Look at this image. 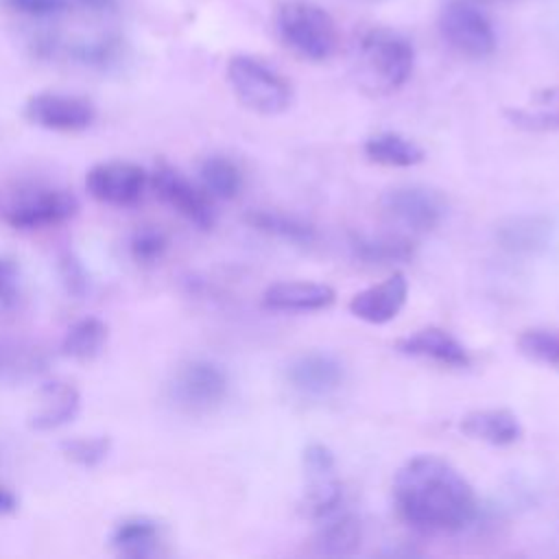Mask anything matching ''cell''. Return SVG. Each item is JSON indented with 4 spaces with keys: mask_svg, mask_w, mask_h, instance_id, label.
I'll return each instance as SVG.
<instances>
[{
    "mask_svg": "<svg viewBox=\"0 0 559 559\" xmlns=\"http://www.w3.org/2000/svg\"><path fill=\"white\" fill-rule=\"evenodd\" d=\"M393 500L400 518L424 533L463 531L478 509L467 478L437 454L413 456L397 469Z\"/></svg>",
    "mask_w": 559,
    "mask_h": 559,
    "instance_id": "1",
    "label": "cell"
},
{
    "mask_svg": "<svg viewBox=\"0 0 559 559\" xmlns=\"http://www.w3.org/2000/svg\"><path fill=\"white\" fill-rule=\"evenodd\" d=\"M415 68V48L400 31L386 26L367 28L352 57L356 83L369 96H389L402 90Z\"/></svg>",
    "mask_w": 559,
    "mask_h": 559,
    "instance_id": "2",
    "label": "cell"
},
{
    "mask_svg": "<svg viewBox=\"0 0 559 559\" xmlns=\"http://www.w3.org/2000/svg\"><path fill=\"white\" fill-rule=\"evenodd\" d=\"M280 41L299 59L328 61L338 46V31L332 15L310 0H284L275 11Z\"/></svg>",
    "mask_w": 559,
    "mask_h": 559,
    "instance_id": "3",
    "label": "cell"
},
{
    "mask_svg": "<svg viewBox=\"0 0 559 559\" xmlns=\"http://www.w3.org/2000/svg\"><path fill=\"white\" fill-rule=\"evenodd\" d=\"M227 83L234 96L260 116L284 114L293 105V83L253 55H234L229 59Z\"/></svg>",
    "mask_w": 559,
    "mask_h": 559,
    "instance_id": "4",
    "label": "cell"
},
{
    "mask_svg": "<svg viewBox=\"0 0 559 559\" xmlns=\"http://www.w3.org/2000/svg\"><path fill=\"white\" fill-rule=\"evenodd\" d=\"M439 33L454 52L467 59H485L498 44L491 20L472 0H448L439 11Z\"/></svg>",
    "mask_w": 559,
    "mask_h": 559,
    "instance_id": "5",
    "label": "cell"
},
{
    "mask_svg": "<svg viewBox=\"0 0 559 559\" xmlns=\"http://www.w3.org/2000/svg\"><path fill=\"white\" fill-rule=\"evenodd\" d=\"M227 371L207 358H192L183 362L168 384L173 404L186 413H210L218 408L227 397Z\"/></svg>",
    "mask_w": 559,
    "mask_h": 559,
    "instance_id": "6",
    "label": "cell"
},
{
    "mask_svg": "<svg viewBox=\"0 0 559 559\" xmlns=\"http://www.w3.org/2000/svg\"><path fill=\"white\" fill-rule=\"evenodd\" d=\"M79 212V201L70 190L55 186H31L20 190L4 210V221L13 229L33 231L57 227Z\"/></svg>",
    "mask_w": 559,
    "mask_h": 559,
    "instance_id": "7",
    "label": "cell"
},
{
    "mask_svg": "<svg viewBox=\"0 0 559 559\" xmlns=\"http://www.w3.org/2000/svg\"><path fill=\"white\" fill-rule=\"evenodd\" d=\"M382 212L384 216L404 229V234H428L441 225L448 212V203L441 192L419 186L404 183L386 190L382 194Z\"/></svg>",
    "mask_w": 559,
    "mask_h": 559,
    "instance_id": "8",
    "label": "cell"
},
{
    "mask_svg": "<svg viewBox=\"0 0 559 559\" xmlns=\"http://www.w3.org/2000/svg\"><path fill=\"white\" fill-rule=\"evenodd\" d=\"M148 186L157 194V199L168 205L173 212L183 216L197 229H212L216 223L214 199L203 190L201 183L190 181L181 170L170 164H159L148 175Z\"/></svg>",
    "mask_w": 559,
    "mask_h": 559,
    "instance_id": "9",
    "label": "cell"
},
{
    "mask_svg": "<svg viewBox=\"0 0 559 559\" xmlns=\"http://www.w3.org/2000/svg\"><path fill=\"white\" fill-rule=\"evenodd\" d=\"M22 114L31 124L59 133L85 131L96 120V107L90 98L66 92L31 94Z\"/></svg>",
    "mask_w": 559,
    "mask_h": 559,
    "instance_id": "10",
    "label": "cell"
},
{
    "mask_svg": "<svg viewBox=\"0 0 559 559\" xmlns=\"http://www.w3.org/2000/svg\"><path fill=\"white\" fill-rule=\"evenodd\" d=\"M148 188V173L135 164L124 159H109L94 164L85 175L87 194L111 207H131L142 201Z\"/></svg>",
    "mask_w": 559,
    "mask_h": 559,
    "instance_id": "11",
    "label": "cell"
},
{
    "mask_svg": "<svg viewBox=\"0 0 559 559\" xmlns=\"http://www.w3.org/2000/svg\"><path fill=\"white\" fill-rule=\"evenodd\" d=\"M345 367L330 352H304L295 356L286 367L288 384L301 393L321 397L336 391L343 384Z\"/></svg>",
    "mask_w": 559,
    "mask_h": 559,
    "instance_id": "12",
    "label": "cell"
},
{
    "mask_svg": "<svg viewBox=\"0 0 559 559\" xmlns=\"http://www.w3.org/2000/svg\"><path fill=\"white\" fill-rule=\"evenodd\" d=\"M408 299V280L404 273L395 271L380 284H373L356 293L349 301V312L371 325H384L393 321Z\"/></svg>",
    "mask_w": 559,
    "mask_h": 559,
    "instance_id": "13",
    "label": "cell"
},
{
    "mask_svg": "<svg viewBox=\"0 0 559 559\" xmlns=\"http://www.w3.org/2000/svg\"><path fill=\"white\" fill-rule=\"evenodd\" d=\"M395 349L404 356L432 360L443 367H469L472 362L467 347L448 330L437 325H428L397 338Z\"/></svg>",
    "mask_w": 559,
    "mask_h": 559,
    "instance_id": "14",
    "label": "cell"
},
{
    "mask_svg": "<svg viewBox=\"0 0 559 559\" xmlns=\"http://www.w3.org/2000/svg\"><path fill=\"white\" fill-rule=\"evenodd\" d=\"M81 411V393L66 380H50L39 386L37 406L28 415V426L37 432H50L68 426Z\"/></svg>",
    "mask_w": 559,
    "mask_h": 559,
    "instance_id": "15",
    "label": "cell"
},
{
    "mask_svg": "<svg viewBox=\"0 0 559 559\" xmlns=\"http://www.w3.org/2000/svg\"><path fill=\"white\" fill-rule=\"evenodd\" d=\"M334 301V288L321 282H275L262 295V306L275 312H317Z\"/></svg>",
    "mask_w": 559,
    "mask_h": 559,
    "instance_id": "16",
    "label": "cell"
},
{
    "mask_svg": "<svg viewBox=\"0 0 559 559\" xmlns=\"http://www.w3.org/2000/svg\"><path fill=\"white\" fill-rule=\"evenodd\" d=\"M552 234L550 218L542 214L507 216L496 225V242L500 249L513 255H533L546 249Z\"/></svg>",
    "mask_w": 559,
    "mask_h": 559,
    "instance_id": "17",
    "label": "cell"
},
{
    "mask_svg": "<svg viewBox=\"0 0 559 559\" xmlns=\"http://www.w3.org/2000/svg\"><path fill=\"white\" fill-rule=\"evenodd\" d=\"M306 489L301 496V511L310 520H323L338 511L343 504V485L336 474V463L332 465H310L304 467Z\"/></svg>",
    "mask_w": 559,
    "mask_h": 559,
    "instance_id": "18",
    "label": "cell"
},
{
    "mask_svg": "<svg viewBox=\"0 0 559 559\" xmlns=\"http://www.w3.org/2000/svg\"><path fill=\"white\" fill-rule=\"evenodd\" d=\"M461 430L483 443L507 448L522 439V424L509 408L472 411L461 419Z\"/></svg>",
    "mask_w": 559,
    "mask_h": 559,
    "instance_id": "19",
    "label": "cell"
},
{
    "mask_svg": "<svg viewBox=\"0 0 559 559\" xmlns=\"http://www.w3.org/2000/svg\"><path fill=\"white\" fill-rule=\"evenodd\" d=\"M164 542L162 526L146 515H131L118 522L109 535V546L120 557L148 559L159 552Z\"/></svg>",
    "mask_w": 559,
    "mask_h": 559,
    "instance_id": "20",
    "label": "cell"
},
{
    "mask_svg": "<svg viewBox=\"0 0 559 559\" xmlns=\"http://www.w3.org/2000/svg\"><path fill=\"white\" fill-rule=\"evenodd\" d=\"M352 255L365 264H400L415 255V245L406 234H352Z\"/></svg>",
    "mask_w": 559,
    "mask_h": 559,
    "instance_id": "21",
    "label": "cell"
},
{
    "mask_svg": "<svg viewBox=\"0 0 559 559\" xmlns=\"http://www.w3.org/2000/svg\"><path fill=\"white\" fill-rule=\"evenodd\" d=\"M314 533V550L325 557H347L354 555L362 539L360 520L347 511H334L328 518L319 520Z\"/></svg>",
    "mask_w": 559,
    "mask_h": 559,
    "instance_id": "22",
    "label": "cell"
},
{
    "mask_svg": "<svg viewBox=\"0 0 559 559\" xmlns=\"http://www.w3.org/2000/svg\"><path fill=\"white\" fill-rule=\"evenodd\" d=\"M504 116L513 127L522 131H559V85L537 90L524 105L504 109Z\"/></svg>",
    "mask_w": 559,
    "mask_h": 559,
    "instance_id": "23",
    "label": "cell"
},
{
    "mask_svg": "<svg viewBox=\"0 0 559 559\" xmlns=\"http://www.w3.org/2000/svg\"><path fill=\"white\" fill-rule=\"evenodd\" d=\"M362 151L371 162L389 168H411L421 164L426 157L424 148L415 140L397 131H380L369 135Z\"/></svg>",
    "mask_w": 559,
    "mask_h": 559,
    "instance_id": "24",
    "label": "cell"
},
{
    "mask_svg": "<svg viewBox=\"0 0 559 559\" xmlns=\"http://www.w3.org/2000/svg\"><path fill=\"white\" fill-rule=\"evenodd\" d=\"M107 338L109 328L103 319L83 317L66 330L61 338V354L74 362H92L103 354Z\"/></svg>",
    "mask_w": 559,
    "mask_h": 559,
    "instance_id": "25",
    "label": "cell"
},
{
    "mask_svg": "<svg viewBox=\"0 0 559 559\" xmlns=\"http://www.w3.org/2000/svg\"><path fill=\"white\" fill-rule=\"evenodd\" d=\"M245 221L255 231H262L266 236L280 238L284 242H293V245H310L317 238V231L308 221L293 214L275 212V210H251L245 216Z\"/></svg>",
    "mask_w": 559,
    "mask_h": 559,
    "instance_id": "26",
    "label": "cell"
},
{
    "mask_svg": "<svg viewBox=\"0 0 559 559\" xmlns=\"http://www.w3.org/2000/svg\"><path fill=\"white\" fill-rule=\"evenodd\" d=\"M199 183L212 199L231 201L242 190V173L234 159L210 155L199 166Z\"/></svg>",
    "mask_w": 559,
    "mask_h": 559,
    "instance_id": "27",
    "label": "cell"
},
{
    "mask_svg": "<svg viewBox=\"0 0 559 559\" xmlns=\"http://www.w3.org/2000/svg\"><path fill=\"white\" fill-rule=\"evenodd\" d=\"M70 59L85 68H98L105 70L114 66L122 55V41L114 35H98L90 39H81L68 46Z\"/></svg>",
    "mask_w": 559,
    "mask_h": 559,
    "instance_id": "28",
    "label": "cell"
},
{
    "mask_svg": "<svg viewBox=\"0 0 559 559\" xmlns=\"http://www.w3.org/2000/svg\"><path fill=\"white\" fill-rule=\"evenodd\" d=\"M518 349L528 360L559 371V332L531 328L518 336Z\"/></svg>",
    "mask_w": 559,
    "mask_h": 559,
    "instance_id": "29",
    "label": "cell"
},
{
    "mask_svg": "<svg viewBox=\"0 0 559 559\" xmlns=\"http://www.w3.org/2000/svg\"><path fill=\"white\" fill-rule=\"evenodd\" d=\"M111 452V439L107 435L72 437L61 443V454L79 467H98Z\"/></svg>",
    "mask_w": 559,
    "mask_h": 559,
    "instance_id": "30",
    "label": "cell"
},
{
    "mask_svg": "<svg viewBox=\"0 0 559 559\" xmlns=\"http://www.w3.org/2000/svg\"><path fill=\"white\" fill-rule=\"evenodd\" d=\"M166 249H168L166 234L153 225L138 227L129 238V253L142 266L157 264L164 258Z\"/></svg>",
    "mask_w": 559,
    "mask_h": 559,
    "instance_id": "31",
    "label": "cell"
},
{
    "mask_svg": "<svg viewBox=\"0 0 559 559\" xmlns=\"http://www.w3.org/2000/svg\"><path fill=\"white\" fill-rule=\"evenodd\" d=\"M57 273L61 280L63 290L74 297V299H83L90 290V273L83 264V260L72 253V251H63L57 260Z\"/></svg>",
    "mask_w": 559,
    "mask_h": 559,
    "instance_id": "32",
    "label": "cell"
},
{
    "mask_svg": "<svg viewBox=\"0 0 559 559\" xmlns=\"http://www.w3.org/2000/svg\"><path fill=\"white\" fill-rule=\"evenodd\" d=\"M2 4L17 15L26 17H55L70 9V0H2Z\"/></svg>",
    "mask_w": 559,
    "mask_h": 559,
    "instance_id": "33",
    "label": "cell"
},
{
    "mask_svg": "<svg viewBox=\"0 0 559 559\" xmlns=\"http://www.w3.org/2000/svg\"><path fill=\"white\" fill-rule=\"evenodd\" d=\"M20 299V266L13 258L0 255V308H13Z\"/></svg>",
    "mask_w": 559,
    "mask_h": 559,
    "instance_id": "34",
    "label": "cell"
},
{
    "mask_svg": "<svg viewBox=\"0 0 559 559\" xmlns=\"http://www.w3.org/2000/svg\"><path fill=\"white\" fill-rule=\"evenodd\" d=\"M70 7H79L90 13H105L116 7V0H70Z\"/></svg>",
    "mask_w": 559,
    "mask_h": 559,
    "instance_id": "35",
    "label": "cell"
},
{
    "mask_svg": "<svg viewBox=\"0 0 559 559\" xmlns=\"http://www.w3.org/2000/svg\"><path fill=\"white\" fill-rule=\"evenodd\" d=\"M17 509V498L11 489L0 485V515H9Z\"/></svg>",
    "mask_w": 559,
    "mask_h": 559,
    "instance_id": "36",
    "label": "cell"
},
{
    "mask_svg": "<svg viewBox=\"0 0 559 559\" xmlns=\"http://www.w3.org/2000/svg\"><path fill=\"white\" fill-rule=\"evenodd\" d=\"M360 2H378V0H360Z\"/></svg>",
    "mask_w": 559,
    "mask_h": 559,
    "instance_id": "37",
    "label": "cell"
}]
</instances>
